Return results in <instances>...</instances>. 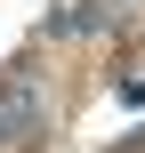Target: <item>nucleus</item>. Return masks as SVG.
<instances>
[{"label":"nucleus","mask_w":145,"mask_h":153,"mask_svg":"<svg viewBox=\"0 0 145 153\" xmlns=\"http://www.w3.org/2000/svg\"><path fill=\"white\" fill-rule=\"evenodd\" d=\"M113 153H145V129H129V137H121V145H113Z\"/></svg>","instance_id":"nucleus-3"},{"label":"nucleus","mask_w":145,"mask_h":153,"mask_svg":"<svg viewBox=\"0 0 145 153\" xmlns=\"http://www.w3.org/2000/svg\"><path fill=\"white\" fill-rule=\"evenodd\" d=\"M40 137H48V97H40L32 56H16L0 73V153H32Z\"/></svg>","instance_id":"nucleus-1"},{"label":"nucleus","mask_w":145,"mask_h":153,"mask_svg":"<svg viewBox=\"0 0 145 153\" xmlns=\"http://www.w3.org/2000/svg\"><path fill=\"white\" fill-rule=\"evenodd\" d=\"M105 24H113V8H105V0H65V8L48 16V40H97Z\"/></svg>","instance_id":"nucleus-2"}]
</instances>
